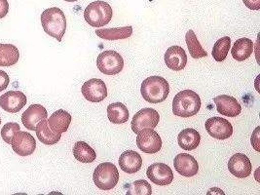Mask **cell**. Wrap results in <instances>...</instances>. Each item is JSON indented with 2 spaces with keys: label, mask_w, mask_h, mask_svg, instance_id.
Returning <instances> with one entry per match:
<instances>
[{
  "label": "cell",
  "mask_w": 260,
  "mask_h": 195,
  "mask_svg": "<svg viewBox=\"0 0 260 195\" xmlns=\"http://www.w3.org/2000/svg\"><path fill=\"white\" fill-rule=\"evenodd\" d=\"M201 109V99L192 90H182L173 101V112L175 115L188 118L196 115Z\"/></svg>",
  "instance_id": "cell-1"
},
{
  "label": "cell",
  "mask_w": 260,
  "mask_h": 195,
  "mask_svg": "<svg viewBox=\"0 0 260 195\" xmlns=\"http://www.w3.org/2000/svg\"><path fill=\"white\" fill-rule=\"evenodd\" d=\"M41 24L48 36L56 38L59 42L67 30L66 15L58 7L48 8L41 14Z\"/></svg>",
  "instance_id": "cell-2"
},
{
  "label": "cell",
  "mask_w": 260,
  "mask_h": 195,
  "mask_svg": "<svg viewBox=\"0 0 260 195\" xmlns=\"http://www.w3.org/2000/svg\"><path fill=\"white\" fill-rule=\"evenodd\" d=\"M142 96L150 104L164 102L170 94V85L162 76H150L143 80L141 88Z\"/></svg>",
  "instance_id": "cell-3"
},
{
  "label": "cell",
  "mask_w": 260,
  "mask_h": 195,
  "mask_svg": "<svg viewBox=\"0 0 260 195\" xmlns=\"http://www.w3.org/2000/svg\"><path fill=\"white\" fill-rule=\"evenodd\" d=\"M112 8L111 6L105 1H94L90 3L85 11L84 19L85 21L93 27H103L112 19Z\"/></svg>",
  "instance_id": "cell-4"
},
{
  "label": "cell",
  "mask_w": 260,
  "mask_h": 195,
  "mask_svg": "<svg viewBox=\"0 0 260 195\" xmlns=\"http://www.w3.org/2000/svg\"><path fill=\"white\" fill-rule=\"evenodd\" d=\"M95 185L102 190H110L119 182V172L116 166L110 162L100 164L93 174Z\"/></svg>",
  "instance_id": "cell-5"
},
{
  "label": "cell",
  "mask_w": 260,
  "mask_h": 195,
  "mask_svg": "<svg viewBox=\"0 0 260 195\" xmlns=\"http://www.w3.org/2000/svg\"><path fill=\"white\" fill-rule=\"evenodd\" d=\"M99 71L107 75H116L123 71L124 60L122 56L112 50L101 53L96 59Z\"/></svg>",
  "instance_id": "cell-6"
},
{
  "label": "cell",
  "mask_w": 260,
  "mask_h": 195,
  "mask_svg": "<svg viewBox=\"0 0 260 195\" xmlns=\"http://www.w3.org/2000/svg\"><path fill=\"white\" fill-rule=\"evenodd\" d=\"M160 121V115L157 110L146 108L138 111L131 123L132 130L135 134H138L140 131L146 128L155 129Z\"/></svg>",
  "instance_id": "cell-7"
},
{
  "label": "cell",
  "mask_w": 260,
  "mask_h": 195,
  "mask_svg": "<svg viewBox=\"0 0 260 195\" xmlns=\"http://www.w3.org/2000/svg\"><path fill=\"white\" fill-rule=\"evenodd\" d=\"M137 135V145L143 152L154 154L159 152L162 148L161 137L153 129L146 128Z\"/></svg>",
  "instance_id": "cell-8"
},
{
  "label": "cell",
  "mask_w": 260,
  "mask_h": 195,
  "mask_svg": "<svg viewBox=\"0 0 260 195\" xmlns=\"http://www.w3.org/2000/svg\"><path fill=\"white\" fill-rule=\"evenodd\" d=\"M205 127L209 135L216 140H226L233 134L232 124L217 116L209 118L205 123Z\"/></svg>",
  "instance_id": "cell-9"
},
{
  "label": "cell",
  "mask_w": 260,
  "mask_h": 195,
  "mask_svg": "<svg viewBox=\"0 0 260 195\" xmlns=\"http://www.w3.org/2000/svg\"><path fill=\"white\" fill-rule=\"evenodd\" d=\"M13 150L20 156L31 155L36 149V139L27 132L18 131L13 137Z\"/></svg>",
  "instance_id": "cell-10"
},
{
  "label": "cell",
  "mask_w": 260,
  "mask_h": 195,
  "mask_svg": "<svg viewBox=\"0 0 260 195\" xmlns=\"http://www.w3.org/2000/svg\"><path fill=\"white\" fill-rule=\"evenodd\" d=\"M84 98L91 103H100L107 97V88L102 79L93 78L86 81L81 89Z\"/></svg>",
  "instance_id": "cell-11"
},
{
  "label": "cell",
  "mask_w": 260,
  "mask_h": 195,
  "mask_svg": "<svg viewBox=\"0 0 260 195\" xmlns=\"http://www.w3.org/2000/svg\"><path fill=\"white\" fill-rule=\"evenodd\" d=\"M146 176L152 183L161 186L169 185L174 181V173L165 163H154L149 166Z\"/></svg>",
  "instance_id": "cell-12"
},
{
  "label": "cell",
  "mask_w": 260,
  "mask_h": 195,
  "mask_svg": "<svg viewBox=\"0 0 260 195\" xmlns=\"http://www.w3.org/2000/svg\"><path fill=\"white\" fill-rule=\"evenodd\" d=\"M27 99L21 91H8L0 97V107L9 113H18L26 105Z\"/></svg>",
  "instance_id": "cell-13"
},
{
  "label": "cell",
  "mask_w": 260,
  "mask_h": 195,
  "mask_svg": "<svg viewBox=\"0 0 260 195\" xmlns=\"http://www.w3.org/2000/svg\"><path fill=\"white\" fill-rule=\"evenodd\" d=\"M175 169L179 175L191 178L198 174L199 164L197 160L188 153H179L174 160Z\"/></svg>",
  "instance_id": "cell-14"
},
{
  "label": "cell",
  "mask_w": 260,
  "mask_h": 195,
  "mask_svg": "<svg viewBox=\"0 0 260 195\" xmlns=\"http://www.w3.org/2000/svg\"><path fill=\"white\" fill-rule=\"evenodd\" d=\"M230 173L239 179H245L250 176L252 167L250 160L244 153L234 154L228 162Z\"/></svg>",
  "instance_id": "cell-15"
},
{
  "label": "cell",
  "mask_w": 260,
  "mask_h": 195,
  "mask_svg": "<svg viewBox=\"0 0 260 195\" xmlns=\"http://www.w3.org/2000/svg\"><path fill=\"white\" fill-rule=\"evenodd\" d=\"M48 112L41 105H31L22 115V122L29 131H36V125L43 119H47Z\"/></svg>",
  "instance_id": "cell-16"
},
{
  "label": "cell",
  "mask_w": 260,
  "mask_h": 195,
  "mask_svg": "<svg viewBox=\"0 0 260 195\" xmlns=\"http://www.w3.org/2000/svg\"><path fill=\"white\" fill-rule=\"evenodd\" d=\"M217 111L227 117H236L241 111L242 107L235 98L221 95L213 99Z\"/></svg>",
  "instance_id": "cell-17"
},
{
  "label": "cell",
  "mask_w": 260,
  "mask_h": 195,
  "mask_svg": "<svg viewBox=\"0 0 260 195\" xmlns=\"http://www.w3.org/2000/svg\"><path fill=\"white\" fill-rule=\"evenodd\" d=\"M165 62L172 71H182L187 63V56L184 49L180 46L170 47L165 53Z\"/></svg>",
  "instance_id": "cell-18"
},
{
  "label": "cell",
  "mask_w": 260,
  "mask_h": 195,
  "mask_svg": "<svg viewBox=\"0 0 260 195\" xmlns=\"http://www.w3.org/2000/svg\"><path fill=\"white\" fill-rule=\"evenodd\" d=\"M119 165L123 172L135 174L142 169V156L134 150H127L120 155Z\"/></svg>",
  "instance_id": "cell-19"
},
{
  "label": "cell",
  "mask_w": 260,
  "mask_h": 195,
  "mask_svg": "<svg viewBox=\"0 0 260 195\" xmlns=\"http://www.w3.org/2000/svg\"><path fill=\"white\" fill-rule=\"evenodd\" d=\"M71 123V114L63 110L55 111L48 119V125L50 129L57 134H62L67 132L70 128Z\"/></svg>",
  "instance_id": "cell-20"
},
{
  "label": "cell",
  "mask_w": 260,
  "mask_h": 195,
  "mask_svg": "<svg viewBox=\"0 0 260 195\" xmlns=\"http://www.w3.org/2000/svg\"><path fill=\"white\" fill-rule=\"evenodd\" d=\"M178 145L179 146L187 151H191L196 149L201 142V136L198 133L197 130L187 128L183 129L178 137Z\"/></svg>",
  "instance_id": "cell-21"
},
{
  "label": "cell",
  "mask_w": 260,
  "mask_h": 195,
  "mask_svg": "<svg viewBox=\"0 0 260 195\" xmlns=\"http://www.w3.org/2000/svg\"><path fill=\"white\" fill-rule=\"evenodd\" d=\"M36 132L38 140L46 146L56 145L61 138V134H57L50 129L47 119H43L36 125Z\"/></svg>",
  "instance_id": "cell-22"
},
{
  "label": "cell",
  "mask_w": 260,
  "mask_h": 195,
  "mask_svg": "<svg viewBox=\"0 0 260 195\" xmlns=\"http://www.w3.org/2000/svg\"><path fill=\"white\" fill-rule=\"evenodd\" d=\"M253 52V42L249 38H240L234 43L231 54L238 61H243L248 59Z\"/></svg>",
  "instance_id": "cell-23"
},
{
  "label": "cell",
  "mask_w": 260,
  "mask_h": 195,
  "mask_svg": "<svg viewBox=\"0 0 260 195\" xmlns=\"http://www.w3.org/2000/svg\"><path fill=\"white\" fill-rule=\"evenodd\" d=\"M95 35L105 40H120L127 39L133 35V27L131 25L116 28H100L95 30Z\"/></svg>",
  "instance_id": "cell-24"
},
{
  "label": "cell",
  "mask_w": 260,
  "mask_h": 195,
  "mask_svg": "<svg viewBox=\"0 0 260 195\" xmlns=\"http://www.w3.org/2000/svg\"><path fill=\"white\" fill-rule=\"evenodd\" d=\"M20 59V52L13 44L0 43V67H13Z\"/></svg>",
  "instance_id": "cell-25"
},
{
  "label": "cell",
  "mask_w": 260,
  "mask_h": 195,
  "mask_svg": "<svg viewBox=\"0 0 260 195\" xmlns=\"http://www.w3.org/2000/svg\"><path fill=\"white\" fill-rule=\"evenodd\" d=\"M129 110L122 103H114L107 107V117L114 124H124L129 120Z\"/></svg>",
  "instance_id": "cell-26"
},
{
  "label": "cell",
  "mask_w": 260,
  "mask_h": 195,
  "mask_svg": "<svg viewBox=\"0 0 260 195\" xmlns=\"http://www.w3.org/2000/svg\"><path fill=\"white\" fill-rule=\"evenodd\" d=\"M73 155L81 163H92L96 158L95 150L85 142H77L74 145Z\"/></svg>",
  "instance_id": "cell-27"
},
{
  "label": "cell",
  "mask_w": 260,
  "mask_h": 195,
  "mask_svg": "<svg viewBox=\"0 0 260 195\" xmlns=\"http://www.w3.org/2000/svg\"><path fill=\"white\" fill-rule=\"evenodd\" d=\"M185 41L187 44V48L189 50L190 56L193 59H201L208 57L207 51L203 49L201 43L199 42L195 32L192 29L187 31L185 36Z\"/></svg>",
  "instance_id": "cell-28"
},
{
  "label": "cell",
  "mask_w": 260,
  "mask_h": 195,
  "mask_svg": "<svg viewBox=\"0 0 260 195\" xmlns=\"http://www.w3.org/2000/svg\"><path fill=\"white\" fill-rule=\"evenodd\" d=\"M231 47V38L229 37H224L218 39L213 49V59L216 61H223Z\"/></svg>",
  "instance_id": "cell-29"
},
{
  "label": "cell",
  "mask_w": 260,
  "mask_h": 195,
  "mask_svg": "<svg viewBox=\"0 0 260 195\" xmlns=\"http://www.w3.org/2000/svg\"><path fill=\"white\" fill-rule=\"evenodd\" d=\"M126 194L151 195L152 194V187H151L150 183H148V182H146L144 180H139L131 184Z\"/></svg>",
  "instance_id": "cell-30"
},
{
  "label": "cell",
  "mask_w": 260,
  "mask_h": 195,
  "mask_svg": "<svg viewBox=\"0 0 260 195\" xmlns=\"http://www.w3.org/2000/svg\"><path fill=\"white\" fill-rule=\"evenodd\" d=\"M20 125L16 122H9L6 123L2 129H1V137L3 139V141L8 144L11 145L13 137L16 134L18 131H20Z\"/></svg>",
  "instance_id": "cell-31"
},
{
  "label": "cell",
  "mask_w": 260,
  "mask_h": 195,
  "mask_svg": "<svg viewBox=\"0 0 260 195\" xmlns=\"http://www.w3.org/2000/svg\"><path fill=\"white\" fill-rule=\"evenodd\" d=\"M260 127H257L251 136V145L256 151H260Z\"/></svg>",
  "instance_id": "cell-32"
},
{
  "label": "cell",
  "mask_w": 260,
  "mask_h": 195,
  "mask_svg": "<svg viewBox=\"0 0 260 195\" xmlns=\"http://www.w3.org/2000/svg\"><path fill=\"white\" fill-rule=\"evenodd\" d=\"M10 83L9 75L3 71H0V92L7 89V87Z\"/></svg>",
  "instance_id": "cell-33"
},
{
  "label": "cell",
  "mask_w": 260,
  "mask_h": 195,
  "mask_svg": "<svg viewBox=\"0 0 260 195\" xmlns=\"http://www.w3.org/2000/svg\"><path fill=\"white\" fill-rule=\"evenodd\" d=\"M9 12V3L7 0H0V20L6 17Z\"/></svg>",
  "instance_id": "cell-34"
},
{
  "label": "cell",
  "mask_w": 260,
  "mask_h": 195,
  "mask_svg": "<svg viewBox=\"0 0 260 195\" xmlns=\"http://www.w3.org/2000/svg\"><path fill=\"white\" fill-rule=\"evenodd\" d=\"M245 5L250 10H259L260 0H243Z\"/></svg>",
  "instance_id": "cell-35"
},
{
  "label": "cell",
  "mask_w": 260,
  "mask_h": 195,
  "mask_svg": "<svg viewBox=\"0 0 260 195\" xmlns=\"http://www.w3.org/2000/svg\"><path fill=\"white\" fill-rule=\"evenodd\" d=\"M67 2H75V1H78V0H64Z\"/></svg>",
  "instance_id": "cell-36"
},
{
  "label": "cell",
  "mask_w": 260,
  "mask_h": 195,
  "mask_svg": "<svg viewBox=\"0 0 260 195\" xmlns=\"http://www.w3.org/2000/svg\"><path fill=\"white\" fill-rule=\"evenodd\" d=\"M0 124H1V118H0Z\"/></svg>",
  "instance_id": "cell-37"
}]
</instances>
